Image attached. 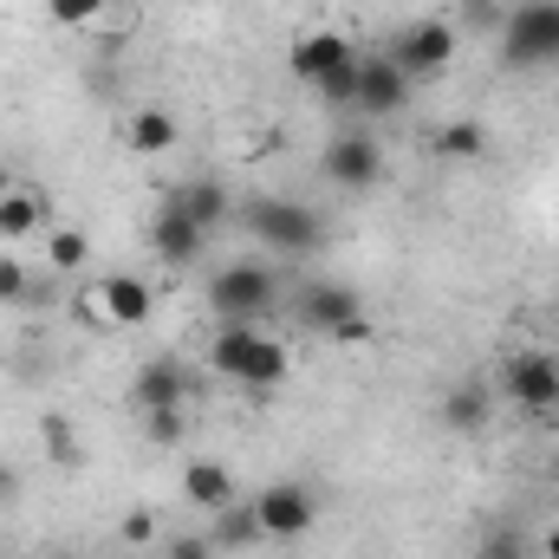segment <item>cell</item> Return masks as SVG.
<instances>
[{"instance_id":"1","label":"cell","mask_w":559,"mask_h":559,"mask_svg":"<svg viewBox=\"0 0 559 559\" xmlns=\"http://www.w3.org/2000/svg\"><path fill=\"white\" fill-rule=\"evenodd\" d=\"M209 371L228 384H248V391H280L293 378V345L261 332V325L222 319V332L209 338Z\"/></svg>"},{"instance_id":"2","label":"cell","mask_w":559,"mask_h":559,"mask_svg":"<svg viewBox=\"0 0 559 559\" xmlns=\"http://www.w3.org/2000/svg\"><path fill=\"white\" fill-rule=\"evenodd\" d=\"M501 59L521 72H554L559 66V0H521L501 20Z\"/></svg>"},{"instance_id":"3","label":"cell","mask_w":559,"mask_h":559,"mask_svg":"<svg viewBox=\"0 0 559 559\" xmlns=\"http://www.w3.org/2000/svg\"><path fill=\"white\" fill-rule=\"evenodd\" d=\"M455 46H462V39H455V20H411V26L391 39L384 59H391L411 85H423V79H442V72L455 66Z\"/></svg>"},{"instance_id":"4","label":"cell","mask_w":559,"mask_h":559,"mask_svg":"<svg viewBox=\"0 0 559 559\" xmlns=\"http://www.w3.org/2000/svg\"><path fill=\"white\" fill-rule=\"evenodd\" d=\"M274 299H280V274L261 267V261H235V267H222V274L209 280V306L222 319H241V325H254Z\"/></svg>"},{"instance_id":"5","label":"cell","mask_w":559,"mask_h":559,"mask_svg":"<svg viewBox=\"0 0 559 559\" xmlns=\"http://www.w3.org/2000/svg\"><path fill=\"white\" fill-rule=\"evenodd\" d=\"M352 66H358V52H352V39L332 33V26H306V33H293V46H286V72H293L299 85H312V92H325V85L345 79Z\"/></svg>"},{"instance_id":"6","label":"cell","mask_w":559,"mask_h":559,"mask_svg":"<svg viewBox=\"0 0 559 559\" xmlns=\"http://www.w3.org/2000/svg\"><path fill=\"white\" fill-rule=\"evenodd\" d=\"M241 222H248V235H261L280 254H319V241H325V228L306 202H254Z\"/></svg>"},{"instance_id":"7","label":"cell","mask_w":559,"mask_h":559,"mask_svg":"<svg viewBox=\"0 0 559 559\" xmlns=\"http://www.w3.org/2000/svg\"><path fill=\"white\" fill-rule=\"evenodd\" d=\"M254 521H261V534H267V540L293 547V540H306V534H312L319 501H312V488H306V481H274V488H261V495H254Z\"/></svg>"},{"instance_id":"8","label":"cell","mask_w":559,"mask_h":559,"mask_svg":"<svg viewBox=\"0 0 559 559\" xmlns=\"http://www.w3.org/2000/svg\"><path fill=\"white\" fill-rule=\"evenodd\" d=\"M501 391L521 411H559V358L554 352H514L501 365Z\"/></svg>"},{"instance_id":"9","label":"cell","mask_w":559,"mask_h":559,"mask_svg":"<svg viewBox=\"0 0 559 559\" xmlns=\"http://www.w3.org/2000/svg\"><path fill=\"white\" fill-rule=\"evenodd\" d=\"M325 176L338 182V189H371L378 176H384V150L378 138H365V131H338V138L325 143Z\"/></svg>"},{"instance_id":"10","label":"cell","mask_w":559,"mask_h":559,"mask_svg":"<svg viewBox=\"0 0 559 559\" xmlns=\"http://www.w3.org/2000/svg\"><path fill=\"white\" fill-rule=\"evenodd\" d=\"M293 312H299V325H306V332H325V338H332L345 319H358V312H365V299H358L352 286H338V280H306V286H299V299H293Z\"/></svg>"},{"instance_id":"11","label":"cell","mask_w":559,"mask_h":559,"mask_svg":"<svg viewBox=\"0 0 559 559\" xmlns=\"http://www.w3.org/2000/svg\"><path fill=\"white\" fill-rule=\"evenodd\" d=\"M411 79L391 66V59H358V98H352V111H365V118H397L404 105H411Z\"/></svg>"},{"instance_id":"12","label":"cell","mask_w":559,"mask_h":559,"mask_svg":"<svg viewBox=\"0 0 559 559\" xmlns=\"http://www.w3.org/2000/svg\"><path fill=\"white\" fill-rule=\"evenodd\" d=\"M163 209H176V215H189L202 235H215L228 215H235V195H228V182L222 176H189V182H176L169 189V202Z\"/></svg>"},{"instance_id":"13","label":"cell","mask_w":559,"mask_h":559,"mask_svg":"<svg viewBox=\"0 0 559 559\" xmlns=\"http://www.w3.org/2000/svg\"><path fill=\"white\" fill-rule=\"evenodd\" d=\"M189 397H195V384H189V365H176V358H150L131 384L138 411H189Z\"/></svg>"},{"instance_id":"14","label":"cell","mask_w":559,"mask_h":559,"mask_svg":"<svg viewBox=\"0 0 559 559\" xmlns=\"http://www.w3.org/2000/svg\"><path fill=\"white\" fill-rule=\"evenodd\" d=\"M118 143H124L131 156H169V150L182 143V124H176V111L143 105V111H131V118L118 124Z\"/></svg>"},{"instance_id":"15","label":"cell","mask_w":559,"mask_h":559,"mask_svg":"<svg viewBox=\"0 0 559 559\" xmlns=\"http://www.w3.org/2000/svg\"><path fill=\"white\" fill-rule=\"evenodd\" d=\"M182 501L202 508V514H222V508L235 501V468L215 462V455H195V462L182 468Z\"/></svg>"},{"instance_id":"16","label":"cell","mask_w":559,"mask_h":559,"mask_svg":"<svg viewBox=\"0 0 559 559\" xmlns=\"http://www.w3.org/2000/svg\"><path fill=\"white\" fill-rule=\"evenodd\" d=\"M105 319H111V332H138L143 319L156 312V293H150V280L138 274H105Z\"/></svg>"},{"instance_id":"17","label":"cell","mask_w":559,"mask_h":559,"mask_svg":"<svg viewBox=\"0 0 559 559\" xmlns=\"http://www.w3.org/2000/svg\"><path fill=\"white\" fill-rule=\"evenodd\" d=\"M202 228L189 222V215H176V209H163L156 222H150V248H156V261H169V267H195L202 261Z\"/></svg>"},{"instance_id":"18","label":"cell","mask_w":559,"mask_h":559,"mask_svg":"<svg viewBox=\"0 0 559 559\" xmlns=\"http://www.w3.org/2000/svg\"><path fill=\"white\" fill-rule=\"evenodd\" d=\"M26 235H46V195L33 182H13L0 195V241H26Z\"/></svg>"},{"instance_id":"19","label":"cell","mask_w":559,"mask_h":559,"mask_svg":"<svg viewBox=\"0 0 559 559\" xmlns=\"http://www.w3.org/2000/svg\"><path fill=\"white\" fill-rule=\"evenodd\" d=\"M436 417L449 423L455 436H481L488 429V417H495V397H488V384H449V397H442V411Z\"/></svg>"},{"instance_id":"20","label":"cell","mask_w":559,"mask_h":559,"mask_svg":"<svg viewBox=\"0 0 559 559\" xmlns=\"http://www.w3.org/2000/svg\"><path fill=\"white\" fill-rule=\"evenodd\" d=\"M267 534H261V521H254V501H228L222 514H215V527H209V547L215 554H254Z\"/></svg>"},{"instance_id":"21","label":"cell","mask_w":559,"mask_h":559,"mask_svg":"<svg viewBox=\"0 0 559 559\" xmlns=\"http://www.w3.org/2000/svg\"><path fill=\"white\" fill-rule=\"evenodd\" d=\"M429 150H436L442 163H481V156H488V124H481V118H449V124H436Z\"/></svg>"},{"instance_id":"22","label":"cell","mask_w":559,"mask_h":559,"mask_svg":"<svg viewBox=\"0 0 559 559\" xmlns=\"http://www.w3.org/2000/svg\"><path fill=\"white\" fill-rule=\"evenodd\" d=\"M46 267L79 280L92 267V235H85V228H46Z\"/></svg>"},{"instance_id":"23","label":"cell","mask_w":559,"mask_h":559,"mask_svg":"<svg viewBox=\"0 0 559 559\" xmlns=\"http://www.w3.org/2000/svg\"><path fill=\"white\" fill-rule=\"evenodd\" d=\"M39 449H46V462H59V468H72L79 462V423L72 417H39Z\"/></svg>"},{"instance_id":"24","label":"cell","mask_w":559,"mask_h":559,"mask_svg":"<svg viewBox=\"0 0 559 559\" xmlns=\"http://www.w3.org/2000/svg\"><path fill=\"white\" fill-rule=\"evenodd\" d=\"M72 319H79L85 332H111V319H105V286H98V280H79V286H72Z\"/></svg>"},{"instance_id":"25","label":"cell","mask_w":559,"mask_h":559,"mask_svg":"<svg viewBox=\"0 0 559 559\" xmlns=\"http://www.w3.org/2000/svg\"><path fill=\"white\" fill-rule=\"evenodd\" d=\"M189 436V411H143V442L150 449H176Z\"/></svg>"},{"instance_id":"26","label":"cell","mask_w":559,"mask_h":559,"mask_svg":"<svg viewBox=\"0 0 559 559\" xmlns=\"http://www.w3.org/2000/svg\"><path fill=\"white\" fill-rule=\"evenodd\" d=\"M85 33H105V39L124 33V39H131V33H138V0H105V13H98Z\"/></svg>"},{"instance_id":"27","label":"cell","mask_w":559,"mask_h":559,"mask_svg":"<svg viewBox=\"0 0 559 559\" xmlns=\"http://www.w3.org/2000/svg\"><path fill=\"white\" fill-rule=\"evenodd\" d=\"M98 13H105V0H46V20H52V26H79V33H85Z\"/></svg>"},{"instance_id":"28","label":"cell","mask_w":559,"mask_h":559,"mask_svg":"<svg viewBox=\"0 0 559 559\" xmlns=\"http://www.w3.org/2000/svg\"><path fill=\"white\" fill-rule=\"evenodd\" d=\"M475 559H534V540L527 534H514V527H495L488 540H481V554Z\"/></svg>"},{"instance_id":"29","label":"cell","mask_w":559,"mask_h":559,"mask_svg":"<svg viewBox=\"0 0 559 559\" xmlns=\"http://www.w3.org/2000/svg\"><path fill=\"white\" fill-rule=\"evenodd\" d=\"M20 299H33V274H26V261L0 254V306H20Z\"/></svg>"},{"instance_id":"30","label":"cell","mask_w":559,"mask_h":559,"mask_svg":"<svg viewBox=\"0 0 559 559\" xmlns=\"http://www.w3.org/2000/svg\"><path fill=\"white\" fill-rule=\"evenodd\" d=\"M118 540H124V547H156V514H150V508H131V514H124V521H118Z\"/></svg>"},{"instance_id":"31","label":"cell","mask_w":559,"mask_h":559,"mask_svg":"<svg viewBox=\"0 0 559 559\" xmlns=\"http://www.w3.org/2000/svg\"><path fill=\"white\" fill-rule=\"evenodd\" d=\"M332 345H345V352H365V345H378V325H371V312H358V319H345V325L332 332Z\"/></svg>"},{"instance_id":"32","label":"cell","mask_w":559,"mask_h":559,"mask_svg":"<svg viewBox=\"0 0 559 559\" xmlns=\"http://www.w3.org/2000/svg\"><path fill=\"white\" fill-rule=\"evenodd\" d=\"M156 559H215V547H209V534H176V540H163Z\"/></svg>"},{"instance_id":"33","label":"cell","mask_w":559,"mask_h":559,"mask_svg":"<svg viewBox=\"0 0 559 559\" xmlns=\"http://www.w3.org/2000/svg\"><path fill=\"white\" fill-rule=\"evenodd\" d=\"M501 20H508V7H495V0H468V26H495V33H501Z\"/></svg>"},{"instance_id":"34","label":"cell","mask_w":559,"mask_h":559,"mask_svg":"<svg viewBox=\"0 0 559 559\" xmlns=\"http://www.w3.org/2000/svg\"><path fill=\"white\" fill-rule=\"evenodd\" d=\"M534 559H559V527H547V534L534 540Z\"/></svg>"},{"instance_id":"35","label":"cell","mask_w":559,"mask_h":559,"mask_svg":"<svg viewBox=\"0 0 559 559\" xmlns=\"http://www.w3.org/2000/svg\"><path fill=\"white\" fill-rule=\"evenodd\" d=\"M13 488H20V481H13V468H7V462H0V501H7V495H13Z\"/></svg>"},{"instance_id":"36","label":"cell","mask_w":559,"mask_h":559,"mask_svg":"<svg viewBox=\"0 0 559 559\" xmlns=\"http://www.w3.org/2000/svg\"><path fill=\"white\" fill-rule=\"evenodd\" d=\"M13 182H20V176H13V169H7V163H0V195H7V189H13Z\"/></svg>"},{"instance_id":"37","label":"cell","mask_w":559,"mask_h":559,"mask_svg":"<svg viewBox=\"0 0 559 559\" xmlns=\"http://www.w3.org/2000/svg\"><path fill=\"white\" fill-rule=\"evenodd\" d=\"M46 559H72V554H46Z\"/></svg>"}]
</instances>
